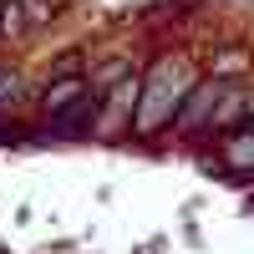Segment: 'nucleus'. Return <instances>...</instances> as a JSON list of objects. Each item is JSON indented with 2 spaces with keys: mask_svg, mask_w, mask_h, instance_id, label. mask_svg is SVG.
I'll return each instance as SVG.
<instances>
[{
  "mask_svg": "<svg viewBox=\"0 0 254 254\" xmlns=\"http://www.w3.org/2000/svg\"><path fill=\"white\" fill-rule=\"evenodd\" d=\"M15 92H20V76L10 66H0V102H15Z\"/></svg>",
  "mask_w": 254,
  "mask_h": 254,
  "instance_id": "obj_6",
  "label": "nucleus"
},
{
  "mask_svg": "<svg viewBox=\"0 0 254 254\" xmlns=\"http://www.w3.org/2000/svg\"><path fill=\"white\" fill-rule=\"evenodd\" d=\"M244 112V97L239 92H224V102H219V112H214V127H224V122H234Z\"/></svg>",
  "mask_w": 254,
  "mask_h": 254,
  "instance_id": "obj_5",
  "label": "nucleus"
},
{
  "mask_svg": "<svg viewBox=\"0 0 254 254\" xmlns=\"http://www.w3.org/2000/svg\"><path fill=\"white\" fill-rule=\"evenodd\" d=\"M5 20H10V10H5V0H0V26H5Z\"/></svg>",
  "mask_w": 254,
  "mask_h": 254,
  "instance_id": "obj_7",
  "label": "nucleus"
},
{
  "mask_svg": "<svg viewBox=\"0 0 254 254\" xmlns=\"http://www.w3.org/2000/svg\"><path fill=\"white\" fill-rule=\"evenodd\" d=\"M127 76H132V66H127V61H107V66L92 76V97H97V102H112V97L122 92Z\"/></svg>",
  "mask_w": 254,
  "mask_h": 254,
  "instance_id": "obj_3",
  "label": "nucleus"
},
{
  "mask_svg": "<svg viewBox=\"0 0 254 254\" xmlns=\"http://www.w3.org/2000/svg\"><path fill=\"white\" fill-rule=\"evenodd\" d=\"M188 92H193L188 61H178V56H163L158 66L147 71V81H142V97H137V127H142V132H158V127H163L168 117H178V112H183Z\"/></svg>",
  "mask_w": 254,
  "mask_h": 254,
  "instance_id": "obj_1",
  "label": "nucleus"
},
{
  "mask_svg": "<svg viewBox=\"0 0 254 254\" xmlns=\"http://www.w3.org/2000/svg\"><path fill=\"white\" fill-rule=\"evenodd\" d=\"M249 127H254V117H249Z\"/></svg>",
  "mask_w": 254,
  "mask_h": 254,
  "instance_id": "obj_8",
  "label": "nucleus"
},
{
  "mask_svg": "<svg viewBox=\"0 0 254 254\" xmlns=\"http://www.w3.org/2000/svg\"><path fill=\"white\" fill-rule=\"evenodd\" d=\"M224 163L239 168V173H254V127H244V132H234L224 142Z\"/></svg>",
  "mask_w": 254,
  "mask_h": 254,
  "instance_id": "obj_4",
  "label": "nucleus"
},
{
  "mask_svg": "<svg viewBox=\"0 0 254 254\" xmlns=\"http://www.w3.org/2000/svg\"><path fill=\"white\" fill-rule=\"evenodd\" d=\"M219 102H224V81L214 76V81H198L193 92H188V102H183V112H178V122H183V132H203L208 122H214V112H219Z\"/></svg>",
  "mask_w": 254,
  "mask_h": 254,
  "instance_id": "obj_2",
  "label": "nucleus"
}]
</instances>
